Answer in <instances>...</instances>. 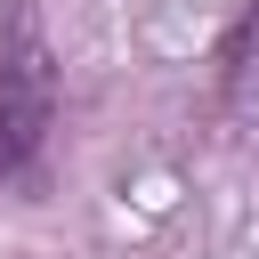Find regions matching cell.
I'll return each instance as SVG.
<instances>
[{
  "instance_id": "6da1fadb",
  "label": "cell",
  "mask_w": 259,
  "mask_h": 259,
  "mask_svg": "<svg viewBox=\"0 0 259 259\" xmlns=\"http://www.w3.org/2000/svg\"><path fill=\"white\" fill-rule=\"evenodd\" d=\"M65 73L40 24V0H0V194L49 186V138H57Z\"/></svg>"
},
{
  "instance_id": "7a4b0ae2",
  "label": "cell",
  "mask_w": 259,
  "mask_h": 259,
  "mask_svg": "<svg viewBox=\"0 0 259 259\" xmlns=\"http://www.w3.org/2000/svg\"><path fill=\"white\" fill-rule=\"evenodd\" d=\"M210 81H219V113L243 146H259V0H243L210 49Z\"/></svg>"
}]
</instances>
